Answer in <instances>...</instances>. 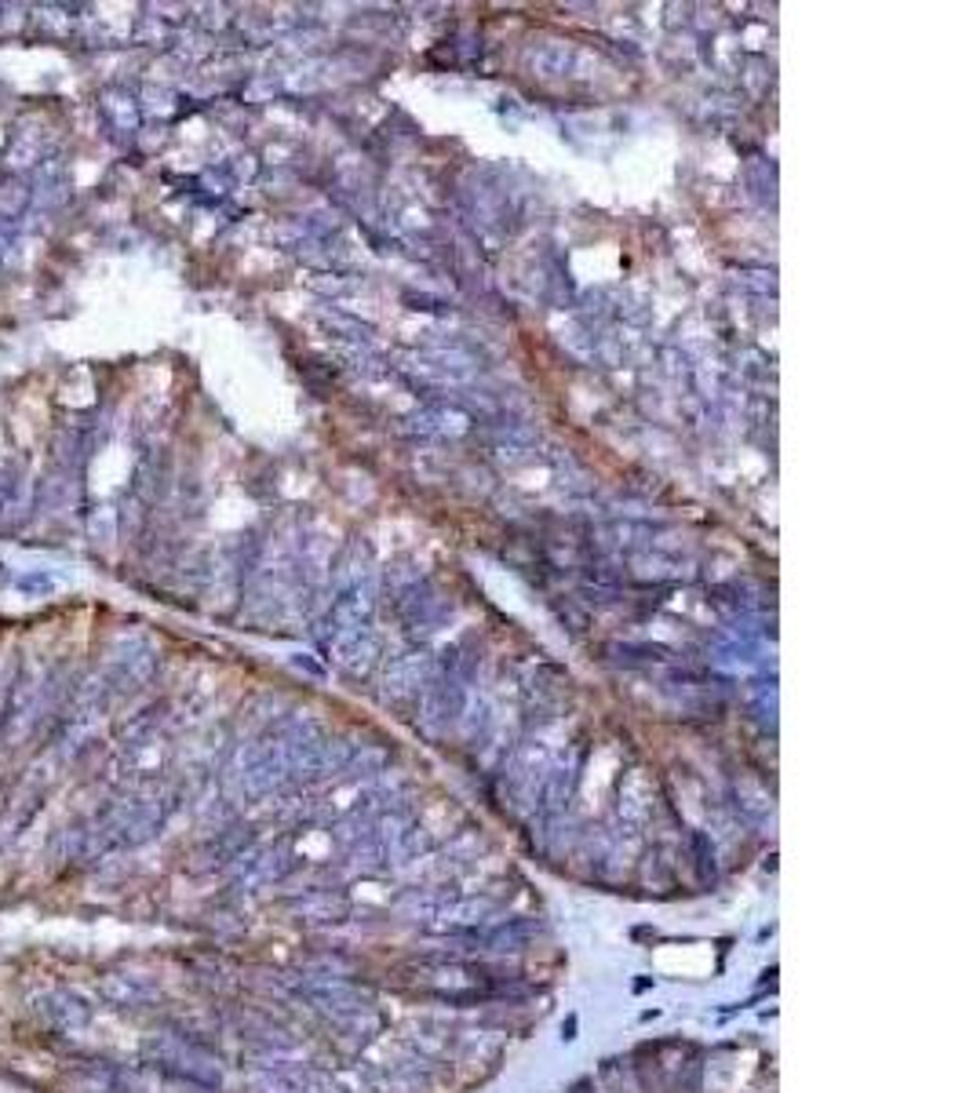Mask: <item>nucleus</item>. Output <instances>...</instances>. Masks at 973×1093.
<instances>
[{"label":"nucleus","mask_w":973,"mask_h":1093,"mask_svg":"<svg viewBox=\"0 0 973 1093\" xmlns=\"http://www.w3.org/2000/svg\"><path fill=\"white\" fill-rule=\"evenodd\" d=\"M33 1014L52 1036H69V1028H80L91 1020V999L74 988H47L33 999Z\"/></svg>","instance_id":"f257e3e1"}]
</instances>
